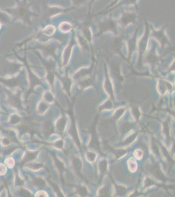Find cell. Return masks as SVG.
Listing matches in <instances>:
<instances>
[{
  "label": "cell",
  "mask_w": 175,
  "mask_h": 197,
  "mask_svg": "<svg viewBox=\"0 0 175 197\" xmlns=\"http://www.w3.org/2000/svg\"><path fill=\"white\" fill-rule=\"evenodd\" d=\"M37 185H39V186H43L45 185V181L42 179H38L37 180Z\"/></svg>",
  "instance_id": "2e32d148"
},
{
  "label": "cell",
  "mask_w": 175,
  "mask_h": 197,
  "mask_svg": "<svg viewBox=\"0 0 175 197\" xmlns=\"http://www.w3.org/2000/svg\"><path fill=\"white\" fill-rule=\"evenodd\" d=\"M73 166L75 167V169L78 171H80L81 170V168H82V162L80 159H79V158H75L73 159Z\"/></svg>",
  "instance_id": "5b68a950"
},
{
  "label": "cell",
  "mask_w": 175,
  "mask_h": 197,
  "mask_svg": "<svg viewBox=\"0 0 175 197\" xmlns=\"http://www.w3.org/2000/svg\"><path fill=\"white\" fill-rule=\"evenodd\" d=\"M56 165H57V167H58V169L60 170H64V164H63V163H61L60 161L57 160L56 161Z\"/></svg>",
  "instance_id": "4fadbf2b"
},
{
  "label": "cell",
  "mask_w": 175,
  "mask_h": 197,
  "mask_svg": "<svg viewBox=\"0 0 175 197\" xmlns=\"http://www.w3.org/2000/svg\"><path fill=\"white\" fill-rule=\"evenodd\" d=\"M99 170L101 172L105 171L106 170V162L105 160H102L99 162Z\"/></svg>",
  "instance_id": "ba28073f"
},
{
  "label": "cell",
  "mask_w": 175,
  "mask_h": 197,
  "mask_svg": "<svg viewBox=\"0 0 175 197\" xmlns=\"http://www.w3.org/2000/svg\"><path fill=\"white\" fill-rule=\"evenodd\" d=\"M100 196H109V190L107 189L102 188L100 190Z\"/></svg>",
  "instance_id": "8fae6325"
},
{
  "label": "cell",
  "mask_w": 175,
  "mask_h": 197,
  "mask_svg": "<svg viewBox=\"0 0 175 197\" xmlns=\"http://www.w3.org/2000/svg\"><path fill=\"white\" fill-rule=\"evenodd\" d=\"M126 189L123 186H118L117 187V193L119 195H123L125 193Z\"/></svg>",
  "instance_id": "9c48e42d"
},
{
  "label": "cell",
  "mask_w": 175,
  "mask_h": 197,
  "mask_svg": "<svg viewBox=\"0 0 175 197\" xmlns=\"http://www.w3.org/2000/svg\"><path fill=\"white\" fill-rule=\"evenodd\" d=\"M2 26V23L1 22V21H0V30H1Z\"/></svg>",
  "instance_id": "ac0fdd59"
},
{
  "label": "cell",
  "mask_w": 175,
  "mask_h": 197,
  "mask_svg": "<svg viewBox=\"0 0 175 197\" xmlns=\"http://www.w3.org/2000/svg\"><path fill=\"white\" fill-rule=\"evenodd\" d=\"M154 174H155V176H156V177H158V178H159V179H163V175H162V173L159 171V170L158 169L155 170L154 171Z\"/></svg>",
  "instance_id": "7c38bea8"
},
{
  "label": "cell",
  "mask_w": 175,
  "mask_h": 197,
  "mask_svg": "<svg viewBox=\"0 0 175 197\" xmlns=\"http://www.w3.org/2000/svg\"><path fill=\"white\" fill-rule=\"evenodd\" d=\"M65 120L62 118H60L57 122L58 129H59V130H61V131L64 130V129L65 128Z\"/></svg>",
  "instance_id": "8992f818"
},
{
  "label": "cell",
  "mask_w": 175,
  "mask_h": 197,
  "mask_svg": "<svg viewBox=\"0 0 175 197\" xmlns=\"http://www.w3.org/2000/svg\"><path fill=\"white\" fill-rule=\"evenodd\" d=\"M13 18L11 16L8 15L6 13L0 11V21L2 24H8L11 22Z\"/></svg>",
  "instance_id": "7a4b0ae2"
},
{
  "label": "cell",
  "mask_w": 175,
  "mask_h": 197,
  "mask_svg": "<svg viewBox=\"0 0 175 197\" xmlns=\"http://www.w3.org/2000/svg\"><path fill=\"white\" fill-rule=\"evenodd\" d=\"M128 163V167L131 171L134 172L137 170V164L134 159H133V158H130V159H129Z\"/></svg>",
  "instance_id": "3957f363"
},
{
  "label": "cell",
  "mask_w": 175,
  "mask_h": 197,
  "mask_svg": "<svg viewBox=\"0 0 175 197\" xmlns=\"http://www.w3.org/2000/svg\"><path fill=\"white\" fill-rule=\"evenodd\" d=\"M86 159L89 162H94V160L95 159L96 155L95 153L92 152H88L86 154Z\"/></svg>",
  "instance_id": "52a82bcc"
},
{
  "label": "cell",
  "mask_w": 175,
  "mask_h": 197,
  "mask_svg": "<svg viewBox=\"0 0 175 197\" xmlns=\"http://www.w3.org/2000/svg\"><path fill=\"white\" fill-rule=\"evenodd\" d=\"M17 3L15 7L6 9V12L10 15L14 21H20L27 25H30L32 13L26 1L17 0Z\"/></svg>",
  "instance_id": "6da1fadb"
},
{
  "label": "cell",
  "mask_w": 175,
  "mask_h": 197,
  "mask_svg": "<svg viewBox=\"0 0 175 197\" xmlns=\"http://www.w3.org/2000/svg\"><path fill=\"white\" fill-rule=\"evenodd\" d=\"M79 193L82 195H86L88 193V191H87V189L85 188V187H80V188Z\"/></svg>",
  "instance_id": "5bb4252c"
},
{
  "label": "cell",
  "mask_w": 175,
  "mask_h": 197,
  "mask_svg": "<svg viewBox=\"0 0 175 197\" xmlns=\"http://www.w3.org/2000/svg\"><path fill=\"white\" fill-rule=\"evenodd\" d=\"M135 156L137 158H139V159H140V158H142V156H143V152L141 150L138 149V150H136L135 152Z\"/></svg>",
  "instance_id": "30bf717a"
},
{
  "label": "cell",
  "mask_w": 175,
  "mask_h": 197,
  "mask_svg": "<svg viewBox=\"0 0 175 197\" xmlns=\"http://www.w3.org/2000/svg\"><path fill=\"white\" fill-rule=\"evenodd\" d=\"M123 112H124V110L123 109H118V110H117L116 111V112H115L116 116L117 118H119L120 116H121V114H123Z\"/></svg>",
  "instance_id": "9a60e30c"
},
{
  "label": "cell",
  "mask_w": 175,
  "mask_h": 197,
  "mask_svg": "<svg viewBox=\"0 0 175 197\" xmlns=\"http://www.w3.org/2000/svg\"><path fill=\"white\" fill-rule=\"evenodd\" d=\"M158 86H159L158 90H159V92L161 93H165V91L168 89L169 86H171V85H170V84H168V83H167L166 84H164V81H163V84H158Z\"/></svg>",
  "instance_id": "277c9868"
},
{
  "label": "cell",
  "mask_w": 175,
  "mask_h": 197,
  "mask_svg": "<svg viewBox=\"0 0 175 197\" xmlns=\"http://www.w3.org/2000/svg\"><path fill=\"white\" fill-rule=\"evenodd\" d=\"M133 110L136 112L135 114H133L134 116L136 117V118H137V116H138V118H139V116H140V112H139V110H138L137 108H135V109H134Z\"/></svg>",
  "instance_id": "e0dca14e"
}]
</instances>
